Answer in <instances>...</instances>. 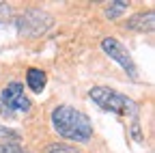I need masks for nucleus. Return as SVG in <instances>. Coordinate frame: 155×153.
I'll return each instance as SVG.
<instances>
[{
  "label": "nucleus",
  "mask_w": 155,
  "mask_h": 153,
  "mask_svg": "<svg viewBox=\"0 0 155 153\" xmlns=\"http://www.w3.org/2000/svg\"><path fill=\"white\" fill-rule=\"evenodd\" d=\"M45 153H80V151H78L75 147L65 145V142H54V145H50L45 149Z\"/></svg>",
  "instance_id": "nucleus-9"
},
{
  "label": "nucleus",
  "mask_w": 155,
  "mask_h": 153,
  "mask_svg": "<svg viewBox=\"0 0 155 153\" xmlns=\"http://www.w3.org/2000/svg\"><path fill=\"white\" fill-rule=\"evenodd\" d=\"M52 127L58 131V136L75 142H88L93 138V123L88 114L78 110L73 106H56L52 110Z\"/></svg>",
  "instance_id": "nucleus-1"
},
{
  "label": "nucleus",
  "mask_w": 155,
  "mask_h": 153,
  "mask_svg": "<svg viewBox=\"0 0 155 153\" xmlns=\"http://www.w3.org/2000/svg\"><path fill=\"white\" fill-rule=\"evenodd\" d=\"M13 24H15L17 32L24 37H41L43 32H48L52 28L54 17L41 9H28L22 15H17L13 20Z\"/></svg>",
  "instance_id": "nucleus-3"
},
{
  "label": "nucleus",
  "mask_w": 155,
  "mask_h": 153,
  "mask_svg": "<svg viewBox=\"0 0 155 153\" xmlns=\"http://www.w3.org/2000/svg\"><path fill=\"white\" fill-rule=\"evenodd\" d=\"M127 28L136 30V32H151L155 28V11L147 9V11H140V13L131 15L127 20Z\"/></svg>",
  "instance_id": "nucleus-6"
},
{
  "label": "nucleus",
  "mask_w": 155,
  "mask_h": 153,
  "mask_svg": "<svg viewBox=\"0 0 155 153\" xmlns=\"http://www.w3.org/2000/svg\"><path fill=\"white\" fill-rule=\"evenodd\" d=\"M48 84V75L43 69H37V67H30L26 71V86L32 91V93H41Z\"/></svg>",
  "instance_id": "nucleus-7"
},
{
  "label": "nucleus",
  "mask_w": 155,
  "mask_h": 153,
  "mask_svg": "<svg viewBox=\"0 0 155 153\" xmlns=\"http://www.w3.org/2000/svg\"><path fill=\"white\" fill-rule=\"evenodd\" d=\"M0 153H28L17 142H0Z\"/></svg>",
  "instance_id": "nucleus-11"
},
{
  "label": "nucleus",
  "mask_w": 155,
  "mask_h": 153,
  "mask_svg": "<svg viewBox=\"0 0 155 153\" xmlns=\"http://www.w3.org/2000/svg\"><path fill=\"white\" fill-rule=\"evenodd\" d=\"M101 50L110 56L114 63H119L123 67V71L129 75V80H138V65H136L134 56L129 54V50L121 41H116L114 37H106V39L101 41Z\"/></svg>",
  "instance_id": "nucleus-5"
},
{
  "label": "nucleus",
  "mask_w": 155,
  "mask_h": 153,
  "mask_svg": "<svg viewBox=\"0 0 155 153\" xmlns=\"http://www.w3.org/2000/svg\"><path fill=\"white\" fill-rule=\"evenodd\" d=\"M0 22H2V20H0Z\"/></svg>",
  "instance_id": "nucleus-13"
},
{
  "label": "nucleus",
  "mask_w": 155,
  "mask_h": 153,
  "mask_svg": "<svg viewBox=\"0 0 155 153\" xmlns=\"http://www.w3.org/2000/svg\"><path fill=\"white\" fill-rule=\"evenodd\" d=\"M0 138H5V140H9V142H17L22 136H19L17 129H11V127H7V125H0Z\"/></svg>",
  "instance_id": "nucleus-10"
},
{
  "label": "nucleus",
  "mask_w": 155,
  "mask_h": 153,
  "mask_svg": "<svg viewBox=\"0 0 155 153\" xmlns=\"http://www.w3.org/2000/svg\"><path fill=\"white\" fill-rule=\"evenodd\" d=\"M30 106L32 104L26 97L22 82H9L2 88V95H0V112L5 117H13L17 112H28Z\"/></svg>",
  "instance_id": "nucleus-4"
},
{
  "label": "nucleus",
  "mask_w": 155,
  "mask_h": 153,
  "mask_svg": "<svg viewBox=\"0 0 155 153\" xmlns=\"http://www.w3.org/2000/svg\"><path fill=\"white\" fill-rule=\"evenodd\" d=\"M131 134H134L136 142H142V134H140V121H138V119H134V121H131Z\"/></svg>",
  "instance_id": "nucleus-12"
},
{
  "label": "nucleus",
  "mask_w": 155,
  "mask_h": 153,
  "mask_svg": "<svg viewBox=\"0 0 155 153\" xmlns=\"http://www.w3.org/2000/svg\"><path fill=\"white\" fill-rule=\"evenodd\" d=\"M129 2H125V0H114V2H110L106 7V17L108 20H116V17H121L125 11H127Z\"/></svg>",
  "instance_id": "nucleus-8"
},
{
  "label": "nucleus",
  "mask_w": 155,
  "mask_h": 153,
  "mask_svg": "<svg viewBox=\"0 0 155 153\" xmlns=\"http://www.w3.org/2000/svg\"><path fill=\"white\" fill-rule=\"evenodd\" d=\"M88 97L99 106L101 110H108V112H114V114H121V117H134L138 119V104H136L131 97L123 93H116L114 88H108V86H93L88 91Z\"/></svg>",
  "instance_id": "nucleus-2"
}]
</instances>
